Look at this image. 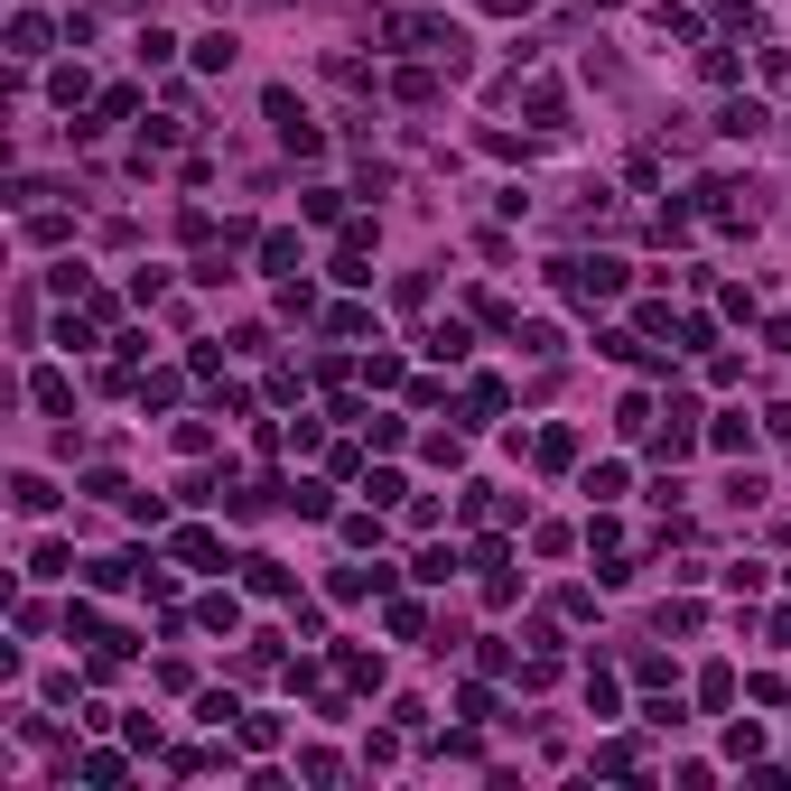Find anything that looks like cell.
<instances>
[{
	"label": "cell",
	"instance_id": "cell-1",
	"mask_svg": "<svg viewBox=\"0 0 791 791\" xmlns=\"http://www.w3.org/2000/svg\"><path fill=\"white\" fill-rule=\"evenodd\" d=\"M699 196H707V215H717V224H745V233L763 224V187H754V177H707Z\"/></svg>",
	"mask_w": 791,
	"mask_h": 791
},
{
	"label": "cell",
	"instance_id": "cell-12",
	"mask_svg": "<svg viewBox=\"0 0 791 791\" xmlns=\"http://www.w3.org/2000/svg\"><path fill=\"white\" fill-rule=\"evenodd\" d=\"M243 577H252V596H289V568L280 559H243Z\"/></svg>",
	"mask_w": 791,
	"mask_h": 791
},
{
	"label": "cell",
	"instance_id": "cell-17",
	"mask_svg": "<svg viewBox=\"0 0 791 791\" xmlns=\"http://www.w3.org/2000/svg\"><path fill=\"white\" fill-rule=\"evenodd\" d=\"M47 94H57L66 113H75V102H85V66H57V75H47Z\"/></svg>",
	"mask_w": 791,
	"mask_h": 791
},
{
	"label": "cell",
	"instance_id": "cell-11",
	"mask_svg": "<svg viewBox=\"0 0 791 791\" xmlns=\"http://www.w3.org/2000/svg\"><path fill=\"white\" fill-rule=\"evenodd\" d=\"M29 391H38V410H57V419H66V410H75V382H66V373H38V382H29Z\"/></svg>",
	"mask_w": 791,
	"mask_h": 791
},
{
	"label": "cell",
	"instance_id": "cell-4",
	"mask_svg": "<svg viewBox=\"0 0 791 791\" xmlns=\"http://www.w3.org/2000/svg\"><path fill=\"white\" fill-rule=\"evenodd\" d=\"M47 38H57V29H47L38 10H19V19H10V57H19V66H38V57H47Z\"/></svg>",
	"mask_w": 791,
	"mask_h": 791
},
{
	"label": "cell",
	"instance_id": "cell-20",
	"mask_svg": "<svg viewBox=\"0 0 791 791\" xmlns=\"http://www.w3.org/2000/svg\"><path fill=\"white\" fill-rule=\"evenodd\" d=\"M577 457V429H540V466H568Z\"/></svg>",
	"mask_w": 791,
	"mask_h": 791
},
{
	"label": "cell",
	"instance_id": "cell-5",
	"mask_svg": "<svg viewBox=\"0 0 791 791\" xmlns=\"http://www.w3.org/2000/svg\"><path fill=\"white\" fill-rule=\"evenodd\" d=\"M521 113H531V130H568V102H559V85H521Z\"/></svg>",
	"mask_w": 791,
	"mask_h": 791
},
{
	"label": "cell",
	"instance_id": "cell-6",
	"mask_svg": "<svg viewBox=\"0 0 791 791\" xmlns=\"http://www.w3.org/2000/svg\"><path fill=\"white\" fill-rule=\"evenodd\" d=\"M335 671H345V680H354V690H382V662H373V652H354V643H345V652H335Z\"/></svg>",
	"mask_w": 791,
	"mask_h": 791
},
{
	"label": "cell",
	"instance_id": "cell-3",
	"mask_svg": "<svg viewBox=\"0 0 791 791\" xmlns=\"http://www.w3.org/2000/svg\"><path fill=\"white\" fill-rule=\"evenodd\" d=\"M271 121H280V140L299 149V158H316V149H326V130H316V121H307V113H299L289 94H271Z\"/></svg>",
	"mask_w": 791,
	"mask_h": 791
},
{
	"label": "cell",
	"instance_id": "cell-9",
	"mask_svg": "<svg viewBox=\"0 0 791 791\" xmlns=\"http://www.w3.org/2000/svg\"><path fill=\"white\" fill-rule=\"evenodd\" d=\"M717 130H726V140H754V130H763V102H726Z\"/></svg>",
	"mask_w": 791,
	"mask_h": 791
},
{
	"label": "cell",
	"instance_id": "cell-13",
	"mask_svg": "<svg viewBox=\"0 0 791 791\" xmlns=\"http://www.w3.org/2000/svg\"><path fill=\"white\" fill-rule=\"evenodd\" d=\"M10 504H19V512H47V504H57V485H47V475H19Z\"/></svg>",
	"mask_w": 791,
	"mask_h": 791
},
{
	"label": "cell",
	"instance_id": "cell-10",
	"mask_svg": "<svg viewBox=\"0 0 791 791\" xmlns=\"http://www.w3.org/2000/svg\"><path fill=\"white\" fill-rule=\"evenodd\" d=\"M261 271H299V233H261Z\"/></svg>",
	"mask_w": 791,
	"mask_h": 791
},
{
	"label": "cell",
	"instance_id": "cell-15",
	"mask_svg": "<svg viewBox=\"0 0 791 791\" xmlns=\"http://www.w3.org/2000/svg\"><path fill=\"white\" fill-rule=\"evenodd\" d=\"M391 633H401V643H419V633H429V615H419V596H391Z\"/></svg>",
	"mask_w": 791,
	"mask_h": 791
},
{
	"label": "cell",
	"instance_id": "cell-8",
	"mask_svg": "<svg viewBox=\"0 0 791 791\" xmlns=\"http://www.w3.org/2000/svg\"><path fill=\"white\" fill-rule=\"evenodd\" d=\"M177 559H187V568H215L224 540H215V531H177Z\"/></svg>",
	"mask_w": 791,
	"mask_h": 791
},
{
	"label": "cell",
	"instance_id": "cell-19",
	"mask_svg": "<svg viewBox=\"0 0 791 791\" xmlns=\"http://www.w3.org/2000/svg\"><path fill=\"white\" fill-rule=\"evenodd\" d=\"M391 94H401V102H438V75H429V66H410V75H401Z\"/></svg>",
	"mask_w": 791,
	"mask_h": 791
},
{
	"label": "cell",
	"instance_id": "cell-14",
	"mask_svg": "<svg viewBox=\"0 0 791 791\" xmlns=\"http://www.w3.org/2000/svg\"><path fill=\"white\" fill-rule=\"evenodd\" d=\"M196 624H205V633H233V624H243V605H233V596H205Z\"/></svg>",
	"mask_w": 791,
	"mask_h": 791
},
{
	"label": "cell",
	"instance_id": "cell-2",
	"mask_svg": "<svg viewBox=\"0 0 791 791\" xmlns=\"http://www.w3.org/2000/svg\"><path fill=\"white\" fill-rule=\"evenodd\" d=\"M559 289H568L577 307H605L624 289V261H559Z\"/></svg>",
	"mask_w": 791,
	"mask_h": 791
},
{
	"label": "cell",
	"instance_id": "cell-7",
	"mask_svg": "<svg viewBox=\"0 0 791 791\" xmlns=\"http://www.w3.org/2000/svg\"><path fill=\"white\" fill-rule=\"evenodd\" d=\"M754 438V419L745 410H726V419H707V447H726V457H735V447H745Z\"/></svg>",
	"mask_w": 791,
	"mask_h": 791
},
{
	"label": "cell",
	"instance_id": "cell-16",
	"mask_svg": "<svg viewBox=\"0 0 791 791\" xmlns=\"http://www.w3.org/2000/svg\"><path fill=\"white\" fill-rule=\"evenodd\" d=\"M447 568H457V549H419L410 577H419V587H447Z\"/></svg>",
	"mask_w": 791,
	"mask_h": 791
},
{
	"label": "cell",
	"instance_id": "cell-18",
	"mask_svg": "<svg viewBox=\"0 0 791 791\" xmlns=\"http://www.w3.org/2000/svg\"><path fill=\"white\" fill-rule=\"evenodd\" d=\"M280 504H299L307 521H326V512H335V504H326V485H289V494H280Z\"/></svg>",
	"mask_w": 791,
	"mask_h": 791
}]
</instances>
